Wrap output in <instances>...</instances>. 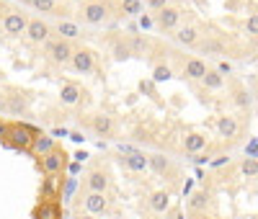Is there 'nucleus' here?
Segmentation results:
<instances>
[{"label":"nucleus","mask_w":258,"mask_h":219,"mask_svg":"<svg viewBox=\"0 0 258 219\" xmlns=\"http://www.w3.org/2000/svg\"><path fill=\"white\" fill-rule=\"evenodd\" d=\"M85 96H88V93H85L78 83H64V85H62V91H59V101H62V106H78V103L85 101Z\"/></svg>","instance_id":"ddd939ff"},{"label":"nucleus","mask_w":258,"mask_h":219,"mask_svg":"<svg viewBox=\"0 0 258 219\" xmlns=\"http://www.w3.org/2000/svg\"><path fill=\"white\" fill-rule=\"evenodd\" d=\"M173 78V70L168 67V64H155L153 67V83H165Z\"/></svg>","instance_id":"473e14b6"},{"label":"nucleus","mask_w":258,"mask_h":219,"mask_svg":"<svg viewBox=\"0 0 258 219\" xmlns=\"http://www.w3.org/2000/svg\"><path fill=\"white\" fill-rule=\"evenodd\" d=\"M230 70H232V67H230L227 62H220V67H217V72H220V75H230Z\"/></svg>","instance_id":"ea45409f"},{"label":"nucleus","mask_w":258,"mask_h":219,"mask_svg":"<svg viewBox=\"0 0 258 219\" xmlns=\"http://www.w3.org/2000/svg\"><path fill=\"white\" fill-rule=\"evenodd\" d=\"M207 204H209V193L207 191H197V193L191 196V201H188V209L194 214H202L207 209Z\"/></svg>","instance_id":"c85d7f7f"},{"label":"nucleus","mask_w":258,"mask_h":219,"mask_svg":"<svg viewBox=\"0 0 258 219\" xmlns=\"http://www.w3.org/2000/svg\"><path fill=\"white\" fill-rule=\"evenodd\" d=\"M202 83L209 88V91H222V88H225V75H220L217 70H207V75L202 78Z\"/></svg>","instance_id":"cd10ccee"},{"label":"nucleus","mask_w":258,"mask_h":219,"mask_svg":"<svg viewBox=\"0 0 258 219\" xmlns=\"http://www.w3.org/2000/svg\"><path fill=\"white\" fill-rule=\"evenodd\" d=\"M36 134H39V131H36L34 126L16 121V124H8V134H6V142H8V147H13V150H21V152H31V144H34Z\"/></svg>","instance_id":"f03ea898"},{"label":"nucleus","mask_w":258,"mask_h":219,"mask_svg":"<svg viewBox=\"0 0 258 219\" xmlns=\"http://www.w3.org/2000/svg\"><path fill=\"white\" fill-rule=\"evenodd\" d=\"M57 147V142H54V137H49V134H36V139H34V144H31V152L36 158H41V155H47V152H52Z\"/></svg>","instance_id":"412c9836"},{"label":"nucleus","mask_w":258,"mask_h":219,"mask_svg":"<svg viewBox=\"0 0 258 219\" xmlns=\"http://www.w3.org/2000/svg\"><path fill=\"white\" fill-rule=\"evenodd\" d=\"M147 163H150V170H153L155 175H163V178H173V175H176L173 163H170L165 155H160V152L150 155V158H147Z\"/></svg>","instance_id":"2eb2a0df"},{"label":"nucleus","mask_w":258,"mask_h":219,"mask_svg":"<svg viewBox=\"0 0 258 219\" xmlns=\"http://www.w3.org/2000/svg\"><path fill=\"white\" fill-rule=\"evenodd\" d=\"M207 147V137L199 134V131H191V134L183 137V150L186 152H202Z\"/></svg>","instance_id":"393cba45"},{"label":"nucleus","mask_w":258,"mask_h":219,"mask_svg":"<svg viewBox=\"0 0 258 219\" xmlns=\"http://www.w3.org/2000/svg\"><path fill=\"white\" fill-rule=\"evenodd\" d=\"M52 36L57 39H64V41H78L83 39V26L78 24V21H70V18H57L52 24Z\"/></svg>","instance_id":"0eeeda50"},{"label":"nucleus","mask_w":258,"mask_h":219,"mask_svg":"<svg viewBox=\"0 0 258 219\" xmlns=\"http://www.w3.org/2000/svg\"><path fill=\"white\" fill-rule=\"evenodd\" d=\"M121 163H124L129 170H132V173H145V170H150V163H147V158H145V152H140V150L124 155Z\"/></svg>","instance_id":"f3484780"},{"label":"nucleus","mask_w":258,"mask_h":219,"mask_svg":"<svg viewBox=\"0 0 258 219\" xmlns=\"http://www.w3.org/2000/svg\"><path fill=\"white\" fill-rule=\"evenodd\" d=\"M245 31H248L250 36H258V13L248 16V21H245Z\"/></svg>","instance_id":"f704fd0d"},{"label":"nucleus","mask_w":258,"mask_h":219,"mask_svg":"<svg viewBox=\"0 0 258 219\" xmlns=\"http://www.w3.org/2000/svg\"><path fill=\"white\" fill-rule=\"evenodd\" d=\"M78 219H98V216H93V214H80Z\"/></svg>","instance_id":"37998d69"},{"label":"nucleus","mask_w":258,"mask_h":219,"mask_svg":"<svg viewBox=\"0 0 258 219\" xmlns=\"http://www.w3.org/2000/svg\"><path fill=\"white\" fill-rule=\"evenodd\" d=\"M145 3H147L150 8H153V11L158 13V11H163L165 6H170V0H145Z\"/></svg>","instance_id":"c9c22d12"},{"label":"nucleus","mask_w":258,"mask_h":219,"mask_svg":"<svg viewBox=\"0 0 258 219\" xmlns=\"http://www.w3.org/2000/svg\"><path fill=\"white\" fill-rule=\"evenodd\" d=\"M140 91H142V93H147L150 98H155V96H158V93H155V85H153V83H145V80L140 83Z\"/></svg>","instance_id":"e433bc0d"},{"label":"nucleus","mask_w":258,"mask_h":219,"mask_svg":"<svg viewBox=\"0 0 258 219\" xmlns=\"http://www.w3.org/2000/svg\"><path fill=\"white\" fill-rule=\"evenodd\" d=\"M34 219H62L59 201H39L34 209Z\"/></svg>","instance_id":"a211bd4d"},{"label":"nucleus","mask_w":258,"mask_h":219,"mask_svg":"<svg viewBox=\"0 0 258 219\" xmlns=\"http://www.w3.org/2000/svg\"><path fill=\"white\" fill-rule=\"evenodd\" d=\"M29 13L24 11H6L3 16V31L8 36H24L26 34V26H29Z\"/></svg>","instance_id":"423d86ee"},{"label":"nucleus","mask_w":258,"mask_h":219,"mask_svg":"<svg viewBox=\"0 0 258 219\" xmlns=\"http://www.w3.org/2000/svg\"><path fill=\"white\" fill-rule=\"evenodd\" d=\"M204 75H207V64H204V59L191 57V59L183 62V78H188V80H202Z\"/></svg>","instance_id":"dca6fc26"},{"label":"nucleus","mask_w":258,"mask_h":219,"mask_svg":"<svg viewBox=\"0 0 258 219\" xmlns=\"http://www.w3.org/2000/svg\"><path fill=\"white\" fill-rule=\"evenodd\" d=\"M70 139H75V142H83V134H80V131H70Z\"/></svg>","instance_id":"a19ab883"},{"label":"nucleus","mask_w":258,"mask_h":219,"mask_svg":"<svg viewBox=\"0 0 258 219\" xmlns=\"http://www.w3.org/2000/svg\"><path fill=\"white\" fill-rule=\"evenodd\" d=\"M80 21L88 26H106L111 21L109 0H85L80 6Z\"/></svg>","instance_id":"f257e3e1"},{"label":"nucleus","mask_w":258,"mask_h":219,"mask_svg":"<svg viewBox=\"0 0 258 219\" xmlns=\"http://www.w3.org/2000/svg\"><path fill=\"white\" fill-rule=\"evenodd\" d=\"M181 8H176V6H165L163 11H158L155 13V26L160 29V31H176L178 29V24H181Z\"/></svg>","instance_id":"9d476101"},{"label":"nucleus","mask_w":258,"mask_h":219,"mask_svg":"<svg viewBox=\"0 0 258 219\" xmlns=\"http://www.w3.org/2000/svg\"><path fill=\"white\" fill-rule=\"evenodd\" d=\"M217 134L225 139H235L238 137V119L235 116H220L217 119Z\"/></svg>","instance_id":"6ab92c4d"},{"label":"nucleus","mask_w":258,"mask_h":219,"mask_svg":"<svg viewBox=\"0 0 258 219\" xmlns=\"http://www.w3.org/2000/svg\"><path fill=\"white\" fill-rule=\"evenodd\" d=\"M220 49H222L220 41H207V44H204V52H220Z\"/></svg>","instance_id":"58836bf2"},{"label":"nucleus","mask_w":258,"mask_h":219,"mask_svg":"<svg viewBox=\"0 0 258 219\" xmlns=\"http://www.w3.org/2000/svg\"><path fill=\"white\" fill-rule=\"evenodd\" d=\"M26 41L34 44V47H44V44L52 39V24L49 21H44L41 16H34L29 18V26H26Z\"/></svg>","instance_id":"20e7f679"},{"label":"nucleus","mask_w":258,"mask_h":219,"mask_svg":"<svg viewBox=\"0 0 258 219\" xmlns=\"http://www.w3.org/2000/svg\"><path fill=\"white\" fill-rule=\"evenodd\" d=\"M62 183H64L62 175H44V178H41V186H39L41 201H59Z\"/></svg>","instance_id":"9b49d317"},{"label":"nucleus","mask_w":258,"mask_h":219,"mask_svg":"<svg viewBox=\"0 0 258 219\" xmlns=\"http://www.w3.org/2000/svg\"><path fill=\"white\" fill-rule=\"evenodd\" d=\"M126 41H129V49H132V54H140V57H145V54H147V49H150L147 39H145V36H140V34L126 36Z\"/></svg>","instance_id":"bb28decb"},{"label":"nucleus","mask_w":258,"mask_h":219,"mask_svg":"<svg viewBox=\"0 0 258 219\" xmlns=\"http://www.w3.org/2000/svg\"><path fill=\"white\" fill-rule=\"evenodd\" d=\"M88 126L96 137H111L114 134V119L109 114H96L88 119Z\"/></svg>","instance_id":"4468645a"},{"label":"nucleus","mask_w":258,"mask_h":219,"mask_svg":"<svg viewBox=\"0 0 258 219\" xmlns=\"http://www.w3.org/2000/svg\"><path fill=\"white\" fill-rule=\"evenodd\" d=\"M70 67L78 72V75H93L96 72V54L85 47H78L73 52V59H70Z\"/></svg>","instance_id":"6e6552de"},{"label":"nucleus","mask_w":258,"mask_h":219,"mask_svg":"<svg viewBox=\"0 0 258 219\" xmlns=\"http://www.w3.org/2000/svg\"><path fill=\"white\" fill-rule=\"evenodd\" d=\"M240 173L245 175V178H255V175H258V160L255 158H245L240 163Z\"/></svg>","instance_id":"72a5a7b5"},{"label":"nucleus","mask_w":258,"mask_h":219,"mask_svg":"<svg viewBox=\"0 0 258 219\" xmlns=\"http://www.w3.org/2000/svg\"><path fill=\"white\" fill-rule=\"evenodd\" d=\"M119 13L140 18L145 13V3H142V0H119Z\"/></svg>","instance_id":"a878e982"},{"label":"nucleus","mask_w":258,"mask_h":219,"mask_svg":"<svg viewBox=\"0 0 258 219\" xmlns=\"http://www.w3.org/2000/svg\"><path fill=\"white\" fill-rule=\"evenodd\" d=\"M129 57H132V49H129V41H126L124 36L114 39V44H111V59H114V62H126Z\"/></svg>","instance_id":"4be33fe9"},{"label":"nucleus","mask_w":258,"mask_h":219,"mask_svg":"<svg viewBox=\"0 0 258 219\" xmlns=\"http://www.w3.org/2000/svg\"><path fill=\"white\" fill-rule=\"evenodd\" d=\"M232 101H235V106L238 108H243V111H248L250 108V96H248V91L243 85H235L232 88Z\"/></svg>","instance_id":"c756f323"},{"label":"nucleus","mask_w":258,"mask_h":219,"mask_svg":"<svg viewBox=\"0 0 258 219\" xmlns=\"http://www.w3.org/2000/svg\"><path fill=\"white\" fill-rule=\"evenodd\" d=\"M109 173L103 168H91L85 175V191H96V193H106L109 191Z\"/></svg>","instance_id":"f8f14e48"},{"label":"nucleus","mask_w":258,"mask_h":219,"mask_svg":"<svg viewBox=\"0 0 258 219\" xmlns=\"http://www.w3.org/2000/svg\"><path fill=\"white\" fill-rule=\"evenodd\" d=\"M26 108H29V98L26 96H6V111L8 114H26Z\"/></svg>","instance_id":"5701e85b"},{"label":"nucleus","mask_w":258,"mask_h":219,"mask_svg":"<svg viewBox=\"0 0 258 219\" xmlns=\"http://www.w3.org/2000/svg\"><path fill=\"white\" fill-rule=\"evenodd\" d=\"M194 219H212V216H209L207 211H202V214H197V216H194Z\"/></svg>","instance_id":"79ce46f5"},{"label":"nucleus","mask_w":258,"mask_h":219,"mask_svg":"<svg viewBox=\"0 0 258 219\" xmlns=\"http://www.w3.org/2000/svg\"><path fill=\"white\" fill-rule=\"evenodd\" d=\"M199 36H202L199 29L191 26V24H188V26H181V29L176 31V41L183 44V47H197V44H199Z\"/></svg>","instance_id":"aec40b11"},{"label":"nucleus","mask_w":258,"mask_h":219,"mask_svg":"<svg viewBox=\"0 0 258 219\" xmlns=\"http://www.w3.org/2000/svg\"><path fill=\"white\" fill-rule=\"evenodd\" d=\"M83 199V206H85V214H93V216H103L109 211V199H106V193H96V191H85L80 193Z\"/></svg>","instance_id":"1a4fd4ad"},{"label":"nucleus","mask_w":258,"mask_h":219,"mask_svg":"<svg viewBox=\"0 0 258 219\" xmlns=\"http://www.w3.org/2000/svg\"><path fill=\"white\" fill-rule=\"evenodd\" d=\"M31 8H34L36 13L52 16V13H57V0H31Z\"/></svg>","instance_id":"2f4dec72"},{"label":"nucleus","mask_w":258,"mask_h":219,"mask_svg":"<svg viewBox=\"0 0 258 219\" xmlns=\"http://www.w3.org/2000/svg\"><path fill=\"white\" fill-rule=\"evenodd\" d=\"M75 188H78V178H64V183H62V193H59V201H62V204H70Z\"/></svg>","instance_id":"7c9ffc66"},{"label":"nucleus","mask_w":258,"mask_h":219,"mask_svg":"<svg viewBox=\"0 0 258 219\" xmlns=\"http://www.w3.org/2000/svg\"><path fill=\"white\" fill-rule=\"evenodd\" d=\"M140 26H142V29H153V26H155V18H150V16L142 13V16H140Z\"/></svg>","instance_id":"4c0bfd02"},{"label":"nucleus","mask_w":258,"mask_h":219,"mask_svg":"<svg viewBox=\"0 0 258 219\" xmlns=\"http://www.w3.org/2000/svg\"><path fill=\"white\" fill-rule=\"evenodd\" d=\"M39 168H41L44 175H62L64 168H68V152H64L62 147H54L52 152L39 158Z\"/></svg>","instance_id":"39448f33"},{"label":"nucleus","mask_w":258,"mask_h":219,"mask_svg":"<svg viewBox=\"0 0 258 219\" xmlns=\"http://www.w3.org/2000/svg\"><path fill=\"white\" fill-rule=\"evenodd\" d=\"M73 52H75L73 44H70V41H64V39H57V36H52V39L44 44V57H47L52 64H57V67H64V64H70Z\"/></svg>","instance_id":"7ed1b4c3"},{"label":"nucleus","mask_w":258,"mask_h":219,"mask_svg":"<svg viewBox=\"0 0 258 219\" xmlns=\"http://www.w3.org/2000/svg\"><path fill=\"white\" fill-rule=\"evenodd\" d=\"M150 209H153L155 214H163L168 206H170V193L168 191H155V193H150Z\"/></svg>","instance_id":"b1692460"}]
</instances>
